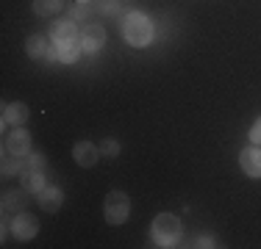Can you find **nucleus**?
Listing matches in <instances>:
<instances>
[{
	"instance_id": "obj_1",
	"label": "nucleus",
	"mask_w": 261,
	"mask_h": 249,
	"mask_svg": "<svg viewBox=\"0 0 261 249\" xmlns=\"http://www.w3.org/2000/svg\"><path fill=\"white\" fill-rule=\"evenodd\" d=\"M122 36L130 47H147L153 39V22L142 11H128L122 17Z\"/></svg>"
},
{
	"instance_id": "obj_2",
	"label": "nucleus",
	"mask_w": 261,
	"mask_h": 249,
	"mask_svg": "<svg viewBox=\"0 0 261 249\" xmlns=\"http://www.w3.org/2000/svg\"><path fill=\"white\" fill-rule=\"evenodd\" d=\"M181 233H184V227H181V219L178 216H172V213H159L156 219H153V227H150V235H153V241H156V246H175L178 241H181Z\"/></svg>"
},
{
	"instance_id": "obj_3",
	"label": "nucleus",
	"mask_w": 261,
	"mask_h": 249,
	"mask_svg": "<svg viewBox=\"0 0 261 249\" xmlns=\"http://www.w3.org/2000/svg\"><path fill=\"white\" fill-rule=\"evenodd\" d=\"M130 213V199L125 191H109L103 199V216L109 224H122Z\"/></svg>"
},
{
	"instance_id": "obj_4",
	"label": "nucleus",
	"mask_w": 261,
	"mask_h": 249,
	"mask_svg": "<svg viewBox=\"0 0 261 249\" xmlns=\"http://www.w3.org/2000/svg\"><path fill=\"white\" fill-rule=\"evenodd\" d=\"M3 152L17 155V158H28V152H31V133H28V130H22V128H14L11 133H6Z\"/></svg>"
},
{
	"instance_id": "obj_5",
	"label": "nucleus",
	"mask_w": 261,
	"mask_h": 249,
	"mask_svg": "<svg viewBox=\"0 0 261 249\" xmlns=\"http://www.w3.org/2000/svg\"><path fill=\"white\" fill-rule=\"evenodd\" d=\"M9 224H11V233H14L17 241H31V238H36V233H39V222H36V216L25 213V210L17 213V216H11Z\"/></svg>"
},
{
	"instance_id": "obj_6",
	"label": "nucleus",
	"mask_w": 261,
	"mask_h": 249,
	"mask_svg": "<svg viewBox=\"0 0 261 249\" xmlns=\"http://www.w3.org/2000/svg\"><path fill=\"white\" fill-rule=\"evenodd\" d=\"M239 164H242V172L247 174V177H261V144H253L247 149H242L239 152Z\"/></svg>"
},
{
	"instance_id": "obj_7",
	"label": "nucleus",
	"mask_w": 261,
	"mask_h": 249,
	"mask_svg": "<svg viewBox=\"0 0 261 249\" xmlns=\"http://www.w3.org/2000/svg\"><path fill=\"white\" fill-rule=\"evenodd\" d=\"M78 42H81V47H84V53H97L103 45H106V30L100 28V25H86L84 28V34L78 36Z\"/></svg>"
},
{
	"instance_id": "obj_8",
	"label": "nucleus",
	"mask_w": 261,
	"mask_h": 249,
	"mask_svg": "<svg viewBox=\"0 0 261 249\" xmlns=\"http://www.w3.org/2000/svg\"><path fill=\"white\" fill-rule=\"evenodd\" d=\"M28 194H31V191H25L22 185H20V191H6V194H3V213L6 216L22 213V210L28 208V202H31Z\"/></svg>"
},
{
	"instance_id": "obj_9",
	"label": "nucleus",
	"mask_w": 261,
	"mask_h": 249,
	"mask_svg": "<svg viewBox=\"0 0 261 249\" xmlns=\"http://www.w3.org/2000/svg\"><path fill=\"white\" fill-rule=\"evenodd\" d=\"M31 111L25 103H6L3 105V128H22V124L28 122Z\"/></svg>"
},
{
	"instance_id": "obj_10",
	"label": "nucleus",
	"mask_w": 261,
	"mask_h": 249,
	"mask_svg": "<svg viewBox=\"0 0 261 249\" xmlns=\"http://www.w3.org/2000/svg\"><path fill=\"white\" fill-rule=\"evenodd\" d=\"M72 158H75L78 166L89 169V166H95L97 158H100V147H95L92 141H78V144L72 147Z\"/></svg>"
},
{
	"instance_id": "obj_11",
	"label": "nucleus",
	"mask_w": 261,
	"mask_h": 249,
	"mask_svg": "<svg viewBox=\"0 0 261 249\" xmlns=\"http://www.w3.org/2000/svg\"><path fill=\"white\" fill-rule=\"evenodd\" d=\"M36 197H39V199H36V202H39V208L47 210V213H56V210L64 205V194H61V189H56V185H45V189H42Z\"/></svg>"
},
{
	"instance_id": "obj_12",
	"label": "nucleus",
	"mask_w": 261,
	"mask_h": 249,
	"mask_svg": "<svg viewBox=\"0 0 261 249\" xmlns=\"http://www.w3.org/2000/svg\"><path fill=\"white\" fill-rule=\"evenodd\" d=\"M50 36H53V42H70V39H75V20H56L50 22Z\"/></svg>"
},
{
	"instance_id": "obj_13",
	"label": "nucleus",
	"mask_w": 261,
	"mask_h": 249,
	"mask_svg": "<svg viewBox=\"0 0 261 249\" xmlns=\"http://www.w3.org/2000/svg\"><path fill=\"white\" fill-rule=\"evenodd\" d=\"M56 47H59V55L64 64H75L81 58V53H84V47H81L78 39H70V42H56Z\"/></svg>"
},
{
	"instance_id": "obj_14",
	"label": "nucleus",
	"mask_w": 261,
	"mask_h": 249,
	"mask_svg": "<svg viewBox=\"0 0 261 249\" xmlns=\"http://www.w3.org/2000/svg\"><path fill=\"white\" fill-rule=\"evenodd\" d=\"M20 185H22L25 191H31V194H39V191L45 189L47 183H45V174H42V172H36V169H25V172H22Z\"/></svg>"
},
{
	"instance_id": "obj_15",
	"label": "nucleus",
	"mask_w": 261,
	"mask_h": 249,
	"mask_svg": "<svg viewBox=\"0 0 261 249\" xmlns=\"http://www.w3.org/2000/svg\"><path fill=\"white\" fill-rule=\"evenodd\" d=\"M25 53H28V58L39 61L42 55L47 53V39L42 34H31L28 39H25Z\"/></svg>"
},
{
	"instance_id": "obj_16",
	"label": "nucleus",
	"mask_w": 261,
	"mask_h": 249,
	"mask_svg": "<svg viewBox=\"0 0 261 249\" xmlns=\"http://www.w3.org/2000/svg\"><path fill=\"white\" fill-rule=\"evenodd\" d=\"M61 6H64V0H34V11L39 17H53L61 11Z\"/></svg>"
},
{
	"instance_id": "obj_17",
	"label": "nucleus",
	"mask_w": 261,
	"mask_h": 249,
	"mask_svg": "<svg viewBox=\"0 0 261 249\" xmlns=\"http://www.w3.org/2000/svg\"><path fill=\"white\" fill-rule=\"evenodd\" d=\"M3 174L6 177H11V174H17V172H25V161L22 158H17V155H9V152H3Z\"/></svg>"
},
{
	"instance_id": "obj_18",
	"label": "nucleus",
	"mask_w": 261,
	"mask_h": 249,
	"mask_svg": "<svg viewBox=\"0 0 261 249\" xmlns=\"http://www.w3.org/2000/svg\"><path fill=\"white\" fill-rule=\"evenodd\" d=\"M95 9L100 11V14H109V17H120L122 14V3H120V0H97Z\"/></svg>"
},
{
	"instance_id": "obj_19",
	"label": "nucleus",
	"mask_w": 261,
	"mask_h": 249,
	"mask_svg": "<svg viewBox=\"0 0 261 249\" xmlns=\"http://www.w3.org/2000/svg\"><path fill=\"white\" fill-rule=\"evenodd\" d=\"M100 152L106 155V158H117V155H120V141L117 139H103Z\"/></svg>"
},
{
	"instance_id": "obj_20",
	"label": "nucleus",
	"mask_w": 261,
	"mask_h": 249,
	"mask_svg": "<svg viewBox=\"0 0 261 249\" xmlns=\"http://www.w3.org/2000/svg\"><path fill=\"white\" fill-rule=\"evenodd\" d=\"M25 169L42 172V169H45V155H42V152H28V158H25Z\"/></svg>"
},
{
	"instance_id": "obj_21",
	"label": "nucleus",
	"mask_w": 261,
	"mask_h": 249,
	"mask_svg": "<svg viewBox=\"0 0 261 249\" xmlns=\"http://www.w3.org/2000/svg\"><path fill=\"white\" fill-rule=\"evenodd\" d=\"M89 14H92V9L86 3H78V6H72V9H70V20H75V22L89 20Z\"/></svg>"
},
{
	"instance_id": "obj_22",
	"label": "nucleus",
	"mask_w": 261,
	"mask_h": 249,
	"mask_svg": "<svg viewBox=\"0 0 261 249\" xmlns=\"http://www.w3.org/2000/svg\"><path fill=\"white\" fill-rule=\"evenodd\" d=\"M250 141H253V144H261V116L256 119V124L250 128Z\"/></svg>"
},
{
	"instance_id": "obj_23",
	"label": "nucleus",
	"mask_w": 261,
	"mask_h": 249,
	"mask_svg": "<svg viewBox=\"0 0 261 249\" xmlns=\"http://www.w3.org/2000/svg\"><path fill=\"white\" fill-rule=\"evenodd\" d=\"M45 58L50 61V64H56V61H61V55H59V47H47V53H45Z\"/></svg>"
},
{
	"instance_id": "obj_24",
	"label": "nucleus",
	"mask_w": 261,
	"mask_h": 249,
	"mask_svg": "<svg viewBox=\"0 0 261 249\" xmlns=\"http://www.w3.org/2000/svg\"><path fill=\"white\" fill-rule=\"evenodd\" d=\"M197 246H214V241H211V238H208V235H203V238H200V241H197Z\"/></svg>"
},
{
	"instance_id": "obj_25",
	"label": "nucleus",
	"mask_w": 261,
	"mask_h": 249,
	"mask_svg": "<svg viewBox=\"0 0 261 249\" xmlns=\"http://www.w3.org/2000/svg\"><path fill=\"white\" fill-rule=\"evenodd\" d=\"M78 3H89V0H78Z\"/></svg>"
}]
</instances>
